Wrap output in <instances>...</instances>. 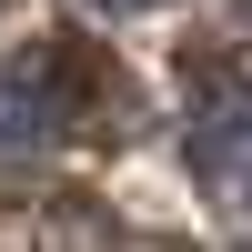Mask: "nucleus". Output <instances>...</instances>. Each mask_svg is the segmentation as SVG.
<instances>
[{
    "label": "nucleus",
    "mask_w": 252,
    "mask_h": 252,
    "mask_svg": "<svg viewBox=\"0 0 252 252\" xmlns=\"http://www.w3.org/2000/svg\"><path fill=\"white\" fill-rule=\"evenodd\" d=\"M71 91H81V61L61 40H31V51L0 61V152H40V141L71 131Z\"/></svg>",
    "instance_id": "1"
},
{
    "label": "nucleus",
    "mask_w": 252,
    "mask_h": 252,
    "mask_svg": "<svg viewBox=\"0 0 252 252\" xmlns=\"http://www.w3.org/2000/svg\"><path fill=\"white\" fill-rule=\"evenodd\" d=\"M192 172L212 182L222 202H252V81L202 91V121H192Z\"/></svg>",
    "instance_id": "2"
},
{
    "label": "nucleus",
    "mask_w": 252,
    "mask_h": 252,
    "mask_svg": "<svg viewBox=\"0 0 252 252\" xmlns=\"http://www.w3.org/2000/svg\"><path fill=\"white\" fill-rule=\"evenodd\" d=\"M101 10H161V0H101Z\"/></svg>",
    "instance_id": "3"
}]
</instances>
